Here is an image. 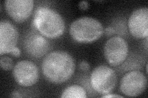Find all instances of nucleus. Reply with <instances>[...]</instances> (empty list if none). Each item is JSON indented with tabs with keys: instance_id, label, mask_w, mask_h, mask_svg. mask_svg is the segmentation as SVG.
Here are the masks:
<instances>
[{
	"instance_id": "obj_1",
	"label": "nucleus",
	"mask_w": 148,
	"mask_h": 98,
	"mask_svg": "<svg viewBox=\"0 0 148 98\" xmlns=\"http://www.w3.org/2000/svg\"><path fill=\"white\" fill-rule=\"evenodd\" d=\"M75 67V59L64 50H54L47 53L41 63L45 78L56 85L68 81L74 74Z\"/></svg>"
},
{
	"instance_id": "obj_2",
	"label": "nucleus",
	"mask_w": 148,
	"mask_h": 98,
	"mask_svg": "<svg viewBox=\"0 0 148 98\" xmlns=\"http://www.w3.org/2000/svg\"><path fill=\"white\" fill-rule=\"evenodd\" d=\"M32 24L37 31L48 39L59 38L66 30V23L61 14L46 6L35 9Z\"/></svg>"
},
{
	"instance_id": "obj_3",
	"label": "nucleus",
	"mask_w": 148,
	"mask_h": 98,
	"mask_svg": "<svg viewBox=\"0 0 148 98\" xmlns=\"http://www.w3.org/2000/svg\"><path fill=\"white\" fill-rule=\"evenodd\" d=\"M104 26L98 19L84 16L71 23L69 34L77 43L88 44L99 39L104 34Z\"/></svg>"
},
{
	"instance_id": "obj_4",
	"label": "nucleus",
	"mask_w": 148,
	"mask_h": 98,
	"mask_svg": "<svg viewBox=\"0 0 148 98\" xmlns=\"http://www.w3.org/2000/svg\"><path fill=\"white\" fill-rule=\"evenodd\" d=\"M117 76L114 70L108 65L100 64L92 70L90 85L96 93L104 95L112 93L117 86Z\"/></svg>"
},
{
	"instance_id": "obj_5",
	"label": "nucleus",
	"mask_w": 148,
	"mask_h": 98,
	"mask_svg": "<svg viewBox=\"0 0 148 98\" xmlns=\"http://www.w3.org/2000/svg\"><path fill=\"white\" fill-rule=\"evenodd\" d=\"M128 44L122 36H113L110 38L104 46V55L109 64L117 67L123 64L128 55Z\"/></svg>"
},
{
	"instance_id": "obj_6",
	"label": "nucleus",
	"mask_w": 148,
	"mask_h": 98,
	"mask_svg": "<svg viewBox=\"0 0 148 98\" xmlns=\"http://www.w3.org/2000/svg\"><path fill=\"white\" fill-rule=\"evenodd\" d=\"M147 79L145 74L133 70L122 77L120 82V90L128 97H137L142 95L147 88Z\"/></svg>"
},
{
	"instance_id": "obj_7",
	"label": "nucleus",
	"mask_w": 148,
	"mask_h": 98,
	"mask_svg": "<svg viewBox=\"0 0 148 98\" xmlns=\"http://www.w3.org/2000/svg\"><path fill=\"white\" fill-rule=\"evenodd\" d=\"M39 69L32 61L23 59L16 63L12 69V76L15 81L23 87L34 86L39 80Z\"/></svg>"
},
{
	"instance_id": "obj_8",
	"label": "nucleus",
	"mask_w": 148,
	"mask_h": 98,
	"mask_svg": "<svg viewBox=\"0 0 148 98\" xmlns=\"http://www.w3.org/2000/svg\"><path fill=\"white\" fill-rule=\"evenodd\" d=\"M130 34L137 39L148 37V8L142 7L133 11L128 20Z\"/></svg>"
},
{
	"instance_id": "obj_9",
	"label": "nucleus",
	"mask_w": 148,
	"mask_h": 98,
	"mask_svg": "<svg viewBox=\"0 0 148 98\" xmlns=\"http://www.w3.org/2000/svg\"><path fill=\"white\" fill-rule=\"evenodd\" d=\"M50 47L49 41L38 32H29L24 40V48L25 52L35 58H40L46 55Z\"/></svg>"
},
{
	"instance_id": "obj_10",
	"label": "nucleus",
	"mask_w": 148,
	"mask_h": 98,
	"mask_svg": "<svg viewBox=\"0 0 148 98\" xmlns=\"http://www.w3.org/2000/svg\"><path fill=\"white\" fill-rule=\"evenodd\" d=\"M19 34L17 28L8 20L0 22V55L11 53L17 47Z\"/></svg>"
},
{
	"instance_id": "obj_11",
	"label": "nucleus",
	"mask_w": 148,
	"mask_h": 98,
	"mask_svg": "<svg viewBox=\"0 0 148 98\" xmlns=\"http://www.w3.org/2000/svg\"><path fill=\"white\" fill-rule=\"evenodd\" d=\"M4 7L9 16L17 23L26 21L34 7V0H6Z\"/></svg>"
},
{
	"instance_id": "obj_12",
	"label": "nucleus",
	"mask_w": 148,
	"mask_h": 98,
	"mask_svg": "<svg viewBox=\"0 0 148 98\" xmlns=\"http://www.w3.org/2000/svg\"><path fill=\"white\" fill-rule=\"evenodd\" d=\"M61 97L62 98H86L87 93L83 87L75 84L65 88Z\"/></svg>"
},
{
	"instance_id": "obj_13",
	"label": "nucleus",
	"mask_w": 148,
	"mask_h": 98,
	"mask_svg": "<svg viewBox=\"0 0 148 98\" xmlns=\"http://www.w3.org/2000/svg\"><path fill=\"white\" fill-rule=\"evenodd\" d=\"M0 65H1V69L4 71H10L14 66L12 59L9 57H8V56L3 55L1 56Z\"/></svg>"
},
{
	"instance_id": "obj_14",
	"label": "nucleus",
	"mask_w": 148,
	"mask_h": 98,
	"mask_svg": "<svg viewBox=\"0 0 148 98\" xmlns=\"http://www.w3.org/2000/svg\"><path fill=\"white\" fill-rule=\"evenodd\" d=\"M79 68L81 71L86 72L90 70V65L89 63L87 62L86 61H82L79 64Z\"/></svg>"
},
{
	"instance_id": "obj_15",
	"label": "nucleus",
	"mask_w": 148,
	"mask_h": 98,
	"mask_svg": "<svg viewBox=\"0 0 148 98\" xmlns=\"http://www.w3.org/2000/svg\"><path fill=\"white\" fill-rule=\"evenodd\" d=\"M115 32H116L113 26H111L106 28L104 30V34L107 36H112Z\"/></svg>"
},
{
	"instance_id": "obj_16",
	"label": "nucleus",
	"mask_w": 148,
	"mask_h": 98,
	"mask_svg": "<svg viewBox=\"0 0 148 98\" xmlns=\"http://www.w3.org/2000/svg\"><path fill=\"white\" fill-rule=\"evenodd\" d=\"M21 50L19 49V48L18 47H17L12 51V53H11V55H12L13 57H18L21 55Z\"/></svg>"
},
{
	"instance_id": "obj_17",
	"label": "nucleus",
	"mask_w": 148,
	"mask_h": 98,
	"mask_svg": "<svg viewBox=\"0 0 148 98\" xmlns=\"http://www.w3.org/2000/svg\"><path fill=\"white\" fill-rule=\"evenodd\" d=\"M79 7L83 10H86V9L88 8L89 4L87 1H82L79 3Z\"/></svg>"
},
{
	"instance_id": "obj_18",
	"label": "nucleus",
	"mask_w": 148,
	"mask_h": 98,
	"mask_svg": "<svg viewBox=\"0 0 148 98\" xmlns=\"http://www.w3.org/2000/svg\"><path fill=\"white\" fill-rule=\"evenodd\" d=\"M102 97H107V98H110V97H123V96H120L119 95H115L112 94V93H109V94H106L104 95H102Z\"/></svg>"
}]
</instances>
